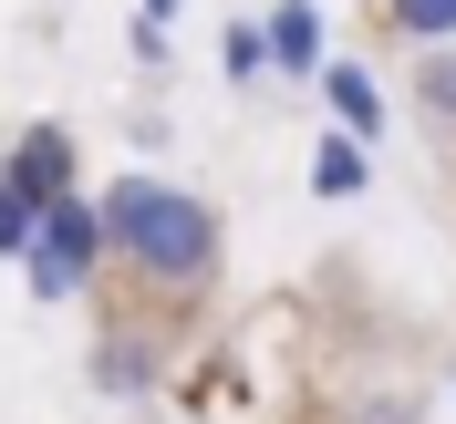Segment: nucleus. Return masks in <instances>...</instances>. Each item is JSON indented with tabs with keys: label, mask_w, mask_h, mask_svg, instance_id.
Returning <instances> with one entry per match:
<instances>
[{
	"label": "nucleus",
	"mask_w": 456,
	"mask_h": 424,
	"mask_svg": "<svg viewBox=\"0 0 456 424\" xmlns=\"http://www.w3.org/2000/svg\"><path fill=\"white\" fill-rule=\"evenodd\" d=\"M11 197L42 218L53 197H73V145H62V124H31L21 135V156H11Z\"/></svg>",
	"instance_id": "7ed1b4c3"
},
{
	"label": "nucleus",
	"mask_w": 456,
	"mask_h": 424,
	"mask_svg": "<svg viewBox=\"0 0 456 424\" xmlns=\"http://www.w3.org/2000/svg\"><path fill=\"white\" fill-rule=\"evenodd\" d=\"M259 52L281 62V73H322V11H312V0H281L270 31H259Z\"/></svg>",
	"instance_id": "20e7f679"
},
{
	"label": "nucleus",
	"mask_w": 456,
	"mask_h": 424,
	"mask_svg": "<svg viewBox=\"0 0 456 424\" xmlns=\"http://www.w3.org/2000/svg\"><path fill=\"white\" fill-rule=\"evenodd\" d=\"M415 93H426V114L456 124V52H426V62H415Z\"/></svg>",
	"instance_id": "0eeeda50"
},
{
	"label": "nucleus",
	"mask_w": 456,
	"mask_h": 424,
	"mask_svg": "<svg viewBox=\"0 0 456 424\" xmlns=\"http://www.w3.org/2000/svg\"><path fill=\"white\" fill-rule=\"evenodd\" d=\"M322 93H332V114H342V135H373V124H384V93H373L363 73H353V62H332V73H322Z\"/></svg>",
	"instance_id": "423d86ee"
},
{
	"label": "nucleus",
	"mask_w": 456,
	"mask_h": 424,
	"mask_svg": "<svg viewBox=\"0 0 456 424\" xmlns=\"http://www.w3.org/2000/svg\"><path fill=\"white\" fill-rule=\"evenodd\" d=\"M395 21L415 31V42H446V31H456V0H395Z\"/></svg>",
	"instance_id": "1a4fd4ad"
},
{
	"label": "nucleus",
	"mask_w": 456,
	"mask_h": 424,
	"mask_svg": "<svg viewBox=\"0 0 456 424\" xmlns=\"http://www.w3.org/2000/svg\"><path fill=\"white\" fill-rule=\"evenodd\" d=\"M31 290L42 300H73V290L94 280V259H114L104 249V207H84V197H53L42 218H31Z\"/></svg>",
	"instance_id": "f03ea898"
},
{
	"label": "nucleus",
	"mask_w": 456,
	"mask_h": 424,
	"mask_svg": "<svg viewBox=\"0 0 456 424\" xmlns=\"http://www.w3.org/2000/svg\"><path fill=\"white\" fill-rule=\"evenodd\" d=\"M104 249H125L135 280H156V290H208L218 280V218L187 187H156V176H125L104 197Z\"/></svg>",
	"instance_id": "f257e3e1"
},
{
	"label": "nucleus",
	"mask_w": 456,
	"mask_h": 424,
	"mask_svg": "<svg viewBox=\"0 0 456 424\" xmlns=\"http://www.w3.org/2000/svg\"><path fill=\"white\" fill-rule=\"evenodd\" d=\"M312 187L322 197H353V187H373V166H363V135H322V156H312Z\"/></svg>",
	"instance_id": "39448f33"
},
{
	"label": "nucleus",
	"mask_w": 456,
	"mask_h": 424,
	"mask_svg": "<svg viewBox=\"0 0 456 424\" xmlns=\"http://www.w3.org/2000/svg\"><path fill=\"white\" fill-rule=\"evenodd\" d=\"M21 249H31V207L0 187V259H21Z\"/></svg>",
	"instance_id": "9d476101"
},
{
	"label": "nucleus",
	"mask_w": 456,
	"mask_h": 424,
	"mask_svg": "<svg viewBox=\"0 0 456 424\" xmlns=\"http://www.w3.org/2000/svg\"><path fill=\"white\" fill-rule=\"evenodd\" d=\"M176 11H187V0H145V21H135V31H167Z\"/></svg>",
	"instance_id": "9b49d317"
},
{
	"label": "nucleus",
	"mask_w": 456,
	"mask_h": 424,
	"mask_svg": "<svg viewBox=\"0 0 456 424\" xmlns=\"http://www.w3.org/2000/svg\"><path fill=\"white\" fill-rule=\"evenodd\" d=\"M228 84H259V73H270V52H259V21H239V31H228Z\"/></svg>",
	"instance_id": "6e6552de"
}]
</instances>
